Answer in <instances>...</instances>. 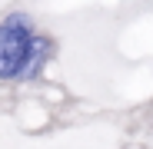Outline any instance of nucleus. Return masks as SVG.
<instances>
[{"label": "nucleus", "instance_id": "f257e3e1", "mask_svg": "<svg viewBox=\"0 0 153 149\" xmlns=\"http://www.w3.org/2000/svg\"><path fill=\"white\" fill-rule=\"evenodd\" d=\"M57 53L60 40L37 13L23 7L0 13V93L37 86Z\"/></svg>", "mask_w": 153, "mask_h": 149}, {"label": "nucleus", "instance_id": "f03ea898", "mask_svg": "<svg viewBox=\"0 0 153 149\" xmlns=\"http://www.w3.org/2000/svg\"><path fill=\"white\" fill-rule=\"evenodd\" d=\"M130 133H137V136H153V99H146L143 106H137L133 113H130Z\"/></svg>", "mask_w": 153, "mask_h": 149}]
</instances>
